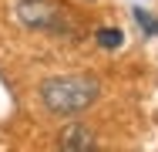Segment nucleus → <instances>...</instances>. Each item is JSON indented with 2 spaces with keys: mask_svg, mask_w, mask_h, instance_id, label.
Returning <instances> with one entry per match:
<instances>
[{
  "mask_svg": "<svg viewBox=\"0 0 158 152\" xmlns=\"http://www.w3.org/2000/svg\"><path fill=\"white\" fill-rule=\"evenodd\" d=\"M101 98V81L94 74L74 71V74H54L40 81V101L54 115H77L91 108Z\"/></svg>",
  "mask_w": 158,
  "mask_h": 152,
  "instance_id": "f257e3e1",
  "label": "nucleus"
},
{
  "mask_svg": "<svg viewBox=\"0 0 158 152\" xmlns=\"http://www.w3.org/2000/svg\"><path fill=\"white\" fill-rule=\"evenodd\" d=\"M17 20L24 27H31V30L61 34L71 17L61 7V0H17Z\"/></svg>",
  "mask_w": 158,
  "mask_h": 152,
  "instance_id": "f03ea898",
  "label": "nucleus"
},
{
  "mask_svg": "<svg viewBox=\"0 0 158 152\" xmlns=\"http://www.w3.org/2000/svg\"><path fill=\"white\" fill-rule=\"evenodd\" d=\"M57 145L64 152H88L98 145L94 132L88 128V125H81V122H74V125H64V132L57 135Z\"/></svg>",
  "mask_w": 158,
  "mask_h": 152,
  "instance_id": "7ed1b4c3",
  "label": "nucleus"
},
{
  "mask_svg": "<svg viewBox=\"0 0 158 152\" xmlns=\"http://www.w3.org/2000/svg\"><path fill=\"white\" fill-rule=\"evenodd\" d=\"M94 41H98L101 51H118V47L125 44V34H121L118 27H101V30L94 34Z\"/></svg>",
  "mask_w": 158,
  "mask_h": 152,
  "instance_id": "20e7f679",
  "label": "nucleus"
},
{
  "mask_svg": "<svg viewBox=\"0 0 158 152\" xmlns=\"http://www.w3.org/2000/svg\"><path fill=\"white\" fill-rule=\"evenodd\" d=\"M135 20L145 27V34H158V20L148 14V10H135Z\"/></svg>",
  "mask_w": 158,
  "mask_h": 152,
  "instance_id": "39448f33",
  "label": "nucleus"
}]
</instances>
